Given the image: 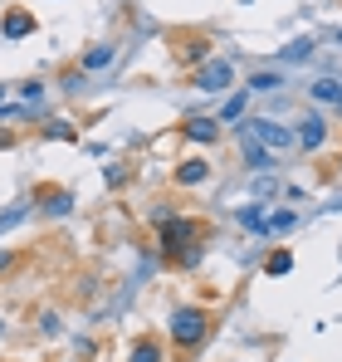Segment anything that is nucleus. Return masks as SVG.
<instances>
[{"mask_svg": "<svg viewBox=\"0 0 342 362\" xmlns=\"http://www.w3.org/2000/svg\"><path fill=\"white\" fill-rule=\"evenodd\" d=\"M206 333H211V313L206 308H176L171 313V343L176 348H201L206 343Z\"/></svg>", "mask_w": 342, "mask_h": 362, "instance_id": "nucleus-1", "label": "nucleus"}, {"mask_svg": "<svg viewBox=\"0 0 342 362\" xmlns=\"http://www.w3.org/2000/svg\"><path fill=\"white\" fill-rule=\"evenodd\" d=\"M157 230H162V250H171V255H186V250L196 245V235H201V226H196V221H176V216L162 221Z\"/></svg>", "mask_w": 342, "mask_h": 362, "instance_id": "nucleus-2", "label": "nucleus"}, {"mask_svg": "<svg viewBox=\"0 0 342 362\" xmlns=\"http://www.w3.org/2000/svg\"><path fill=\"white\" fill-rule=\"evenodd\" d=\"M230 78H235V69H230L225 59H211V64L196 69V88H201V93H225Z\"/></svg>", "mask_w": 342, "mask_h": 362, "instance_id": "nucleus-3", "label": "nucleus"}, {"mask_svg": "<svg viewBox=\"0 0 342 362\" xmlns=\"http://www.w3.org/2000/svg\"><path fill=\"white\" fill-rule=\"evenodd\" d=\"M249 137H259L264 147H279V152L298 142V132H288V127H279V122H269V118H254V122H249Z\"/></svg>", "mask_w": 342, "mask_h": 362, "instance_id": "nucleus-4", "label": "nucleus"}, {"mask_svg": "<svg viewBox=\"0 0 342 362\" xmlns=\"http://www.w3.org/2000/svg\"><path fill=\"white\" fill-rule=\"evenodd\" d=\"M240 157L249 162V172H269V167H274V157H269V152H264L249 132H240Z\"/></svg>", "mask_w": 342, "mask_h": 362, "instance_id": "nucleus-5", "label": "nucleus"}, {"mask_svg": "<svg viewBox=\"0 0 342 362\" xmlns=\"http://www.w3.org/2000/svg\"><path fill=\"white\" fill-rule=\"evenodd\" d=\"M206 177H211V162H206V157H191V162L176 167V181H181V186H201Z\"/></svg>", "mask_w": 342, "mask_h": 362, "instance_id": "nucleus-6", "label": "nucleus"}, {"mask_svg": "<svg viewBox=\"0 0 342 362\" xmlns=\"http://www.w3.org/2000/svg\"><path fill=\"white\" fill-rule=\"evenodd\" d=\"M298 142H303V147H323V142H328V122L323 118H303L298 122Z\"/></svg>", "mask_w": 342, "mask_h": 362, "instance_id": "nucleus-7", "label": "nucleus"}, {"mask_svg": "<svg viewBox=\"0 0 342 362\" xmlns=\"http://www.w3.org/2000/svg\"><path fill=\"white\" fill-rule=\"evenodd\" d=\"M186 137H196V142H216V137H220V118H191V122H186Z\"/></svg>", "mask_w": 342, "mask_h": 362, "instance_id": "nucleus-8", "label": "nucleus"}, {"mask_svg": "<svg viewBox=\"0 0 342 362\" xmlns=\"http://www.w3.org/2000/svg\"><path fill=\"white\" fill-rule=\"evenodd\" d=\"M30 30H35V15H25V10H10V15H5V35H10V40H25Z\"/></svg>", "mask_w": 342, "mask_h": 362, "instance_id": "nucleus-9", "label": "nucleus"}, {"mask_svg": "<svg viewBox=\"0 0 342 362\" xmlns=\"http://www.w3.org/2000/svg\"><path fill=\"white\" fill-rule=\"evenodd\" d=\"M40 206H45L49 216H69V206H73V196H69V191H40Z\"/></svg>", "mask_w": 342, "mask_h": 362, "instance_id": "nucleus-10", "label": "nucleus"}, {"mask_svg": "<svg viewBox=\"0 0 342 362\" xmlns=\"http://www.w3.org/2000/svg\"><path fill=\"white\" fill-rule=\"evenodd\" d=\"M240 226H244V230H269V216H264L259 206H240Z\"/></svg>", "mask_w": 342, "mask_h": 362, "instance_id": "nucleus-11", "label": "nucleus"}, {"mask_svg": "<svg viewBox=\"0 0 342 362\" xmlns=\"http://www.w3.org/2000/svg\"><path fill=\"white\" fill-rule=\"evenodd\" d=\"M288 269H293V255H288V250H274V255L264 259V274H274V279L288 274Z\"/></svg>", "mask_w": 342, "mask_h": 362, "instance_id": "nucleus-12", "label": "nucleus"}, {"mask_svg": "<svg viewBox=\"0 0 342 362\" xmlns=\"http://www.w3.org/2000/svg\"><path fill=\"white\" fill-rule=\"evenodd\" d=\"M249 88L254 93H274V88H284V78L279 74H249Z\"/></svg>", "mask_w": 342, "mask_h": 362, "instance_id": "nucleus-13", "label": "nucleus"}, {"mask_svg": "<svg viewBox=\"0 0 342 362\" xmlns=\"http://www.w3.org/2000/svg\"><path fill=\"white\" fill-rule=\"evenodd\" d=\"M127 362H162V348H157L152 338H142V343L132 348V358H127Z\"/></svg>", "mask_w": 342, "mask_h": 362, "instance_id": "nucleus-14", "label": "nucleus"}, {"mask_svg": "<svg viewBox=\"0 0 342 362\" xmlns=\"http://www.w3.org/2000/svg\"><path fill=\"white\" fill-rule=\"evenodd\" d=\"M293 226H298L293 211H274V216H269V235H284V230H293Z\"/></svg>", "mask_w": 342, "mask_h": 362, "instance_id": "nucleus-15", "label": "nucleus"}, {"mask_svg": "<svg viewBox=\"0 0 342 362\" xmlns=\"http://www.w3.org/2000/svg\"><path fill=\"white\" fill-rule=\"evenodd\" d=\"M206 54H211V45H206V40H191V45L181 49V59H186V64H211Z\"/></svg>", "mask_w": 342, "mask_h": 362, "instance_id": "nucleus-16", "label": "nucleus"}, {"mask_svg": "<svg viewBox=\"0 0 342 362\" xmlns=\"http://www.w3.org/2000/svg\"><path fill=\"white\" fill-rule=\"evenodd\" d=\"M240 118H244V93H235L225 108H220V122H240Z\"/></svg>", "mask_w": 342, "mask_h": 362, "instance_id": "nucleus-17", "label": "nucleus"}, {"mask_svg": "<svg viewBox=\"0 0 342 362\" xmlns=\"http://www.w3.org/2000/svg\"><path fill=\"white\" fill-rule=\"evenodd\" d=\"M103 64H113V45H98V49L83 59V69H103Z\"/></svg>", "mask_w": 342, "mask_h": 362, "instance_id": "nucleus-18", "label": "nucleus"}, {"mask_svg": "<svg viewBox=\"0 0 342 362\" xmlns=\"http://www.w3.org/2000/svg\"><path fill=\"white\" fill-rule=\"evenodd\" d=\"M308 49H313V40H293V45L284 49V59H288V64H298V59H308Z\"/></svg>", "mask_w": 342, "mask_h": 362, "instance_id": "nucleus-19", "label": "nucleus"}, {"mask_svg": "<svg viewBox=\"0 0 342 362\" xmlns=\"http://www.w3.org/2000/svg\"><path fill=\"white\" fill-rule=\"evenodd\" d=\"M64 93H83V74H78V69L64 74Z\"/></svg>", "mask_w": 342, "mask_h": 362, "instance_id": "nucleus-20", "label": "nucleus"}, {"mask_svg": "<svg viewBox=\"0 0 342 362\" xmlns=\"http://www.w3.org/2000/svg\"><path fill=\"white\" fill-rule=\"evenodd\" d=\"M15 221H25V206H15V211H0V230H10Z\"/></svg>", "mask_w": 342, "mask_h": 362, "instance_id": "nucleus-21", "label": "nucleus"}, {"mask_svg": "<svg viewBox=\"0 0 342 362\" xmlns=\"http://www.w3.org/2000/svg\"><path fill=\"white\" fill-rule=\"evenodd\" d=\"M20 98H30V103L45 98V83H20Z\"/></svg>", "mask_w": 342, "mask_h": 362, "instance_id": "nucleus-22", "label": "nucleus"}, {"mask_svg": "<svg viewBox=\"0 0 342 362\" xmlns=\"http://www.w3.org/2000/svg\"><path fill=\"white\" fill-rule=\"evenodd\" d=\"M181 264H186V269H196V264H201V245H191V250L181 255Z\"/></svg>", "mask_w": 342, "mask_h": 362, "instance_id": "nucleus-23", "label": "nucleus"}, {"mask_svg": "<svg viewBox=\"0 0 342 362\" xmlns=\"http://www.w3.org/2000/svg\"><path fill=\"white\" fill-rule=\"evenodd\" d=\"M10 264H15V255H10V250H5V255H0V274H5V269H10Z\"/></svg>", "mask_w": 342, "mask_h": 362, "instance_id": "nucleus-24", "label": "nucleus"}, {"mask_svg": "<svg viewBox=\"0 0 342 362\" xmlns=\"http://www.w3.org/2000/svg\"><path fill=\"white\" fill-rule=\"evenodd\" d=\"M0 333H5V323H0Z\"/></svg>", "mask_w": 342, "mask_h": 362, "instance_id": "nucleus-25", "label": "nucleus"}, {"mask_svg": "<svg viewBox=\"0 0 342 362\" xmlns=\"http://www.w3.org/2000/svg\"><path fill=\"white\" fill-rule=\"evenodd\" d=\"M338 167H342V157H338Z\"/></svg>", "mask_w": 342, "mask_h": 362, "instance_id": "nucleus-26", "label": "nucleus"}]
</instances>
